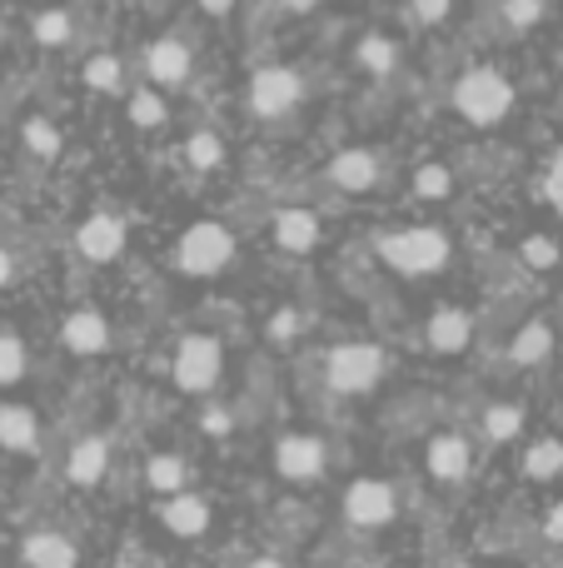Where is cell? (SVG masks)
Wrapping results in <instances>:
<instances>
[{"instance_id":"cell-16","label":"cell","mask_w":563,"mask_h":568,"mask_svg":"<svg viewBox=\"0 0 563 568\" xmlns=\"http://www.w3.org/2000/svg\"><path fill=\"white\" fill-rule=\"evenodd\" d=\"M160 524H165L170 534H175V539H199V534L209 529V519H215V514H209V499H199V494H170V499H160Z\"/></svg>"},{"instance_id":"cell-22","label":"cell","mask_w":563,"mask_h":568,"mask_svg":"<svg viewBox=\"0 0 563 568\" xmlns=\"http://www.w3.org/2000/svg\"><path fill=\"white\" fill-rule=\"evenodd\" d=\"M20 145H25L35 160H45V165H55V160H60V150H65V135H60V125H55V120H45V115H30L25 125H20Z\"/></svg>"},{"instance_id":"cell-6","label":"cell","mask_w":563,"mask_h":568,"mask_svg":"<svg viewBox=\"0 0 563 568\" xmlns=\"http://www.w3.org/2000/svg\"><path fill=\"white\" fill-rule=\"evenodd\" d=\"M170 374H175L180 394H209L219 384V374H225V344H219L215 334H185V339L175 344Z\"/></svg>"},{"instance_id":"cell-40","label":"cell","mask_w":563,"mask_h":568,"mask_svg":"<svg viewBox=\"0 0 563 568\" xmlns=\"http://www.w3.org/2000/svg\"><path fill=\"white\" fill-rule=\"evenodd\" d=\"M10 280H16V255H10V250L0 245V290H6Z\"/></svg>"},{"instance_id":"cell-45","label":"cell","mask_w":563,"mask_h":568,"mask_svg":"<svg viewBox=\"0 0 563 568\" xmlns=\"http://www.w3.org/2000/svg\"><path fill=\"white\" fill-rule=\"evenodd\" d=\"M454 568H469V564H454Z\"/></svg>"},{"instance_id":"cell-23","label":"cell","mask_w":563,"mask_h":568,"mask_svg":"<svg viewBox=\"0 0 563 568\" xmlns=\"http://www.w3.org/2000/svg\"><path fill=\"white\" fill-rule=\"evenodd\" d=\"M145 484L160 494V499H170V494H185L190 464L180 459V454H155V459L145 464Z\"/></svg>"},{"instance_id":"cell-29","label":"cell","mask_w":563,"mask_h":568,"mask_svg":"<svg viewBox=\"0 0 563 568\" xmlns=\"http://www.w3.org/2000/svg\"><path fill=\"white\" fill-rule=\"evenodd\" d=\"M185 165L190 170H219L225 165V140L215 130H199V135L185 140Z\"/></svg>"},{"instance_id":"cell-15","label":"cell","mask_w":563,"mask_h":568,"mask_svg":"<svg viewBox=\"0 0 563 568\" xmlns=\"http://www.w3.org/2000/svg\"><path fill=\"white\" fill-rule=\"evenodd\" d=\"M329 185L335 190H345V195H365V190H375L379 185V155L375 150H339L335 160H329Z\"/></svg>"},{"instance_id":"cell-21","label":"cell","mask_w":563,"mask_h":568,"mask_svg":"<svg viewBox=\"0 0 563 568\" xmlns=\"http://www.w3.org/2000/svg\"><path fill=\"white\" fill-rule=\"evenodd\" d=\"M549 354H554V329H549L544 320H529L524 329L509 339V359H514L519 369H534V364H544Z\"/></svg>"},{"instance_id":"cell-4","label":"cell","mask_w":563,"mask_h":568,"mask_svg":"<svg viewBox=\"0 0 563 568\" xmlns=\"http://www.w3.org/2000/svg\"><path fill=\"white\" fill-rule=\"evenodd\" d=\"M229 260H235V235H229L219 220H195V225H185V235H180V245H175V270L190 280L219 275Z\"/></svg>"},{"instance_id":"cell-33","label":"cell","mask_w":563,"mask_h":568,"mask_svg":"<svg viewBox=\"0 0 563 568\" xmlns=\"http://www.w3.org/2000/svg\"><path fill=\"white\" fill-rule=\"evenodd\" d=\"M519 265L524 270H554L559 265V245L549 235H529L524 245H519Z\"/></svg>"},{"instance_id":"cell-3","label":"cell","mask_w":563,"mask_h":568,"mask_svg":"<svg viewBox=\"0 0 563 568\" xmlns=\"http://www.w3.org/2000/svg\"><path fill=\"white\" fill-rule=\"evenodd\" d=\"M385 369H389V354H385V344H375V339H349L325 354V384L339 399L369 394L385 379Z\"/></svg>"},{"instance_id":"cell-7","label":"cell","mask_w":563,"mask_h":568,"mask_svg":"<svg viewBox=\"0 0 563 568\" xmlns=\"http://www.w3.org/2000/svg\"><path fill=\"white\" fill-rule=\"evenodd\" d=\"M395 514H399L395 484H385V479H355L345 489V519L355 524V529H385V524H395Z\"/></svg>"},{"instance_id":"cell-12","label":"cell","mask_w":563,"mask_h":568,"mask_svg":"<svg viewBox=\"0 0 563 568\" xmlns=\"http://www.w3.org/2000/svg\"><path fill=\"white\" fill-rule=\"evenodd\" d=\"M269 230H275V245L285 250V255H309V250H319V240H325L319 215L315 210H305V205L279 210V215L269 220Z\"/></svg>"},{"instance_id":"cell-25","label":"cell","mask_w":563,"mask_h":568,"mask_svg":"<svg viewBox=\"0 0 563 568\" xmlns=\"http://www.w3.org/2000/svg\"><path fill=\"white\" fill-rule=\"evenodd\" d=\"M80 80H85L90 90H100V95H120V90H125V65L100 50V55H90L85 65H80Z\"/></svg>"},{"instance_id":"cell-39","label":"cell","mask_w":563,"mask_h":568,"mask_svg":"<svg viewBox=\"0 0 563 568\" xmlns=\"http://www.w3.org/2000/svg\"><path fill=\"white\" fill-rule=\"evenodd\" d=\"M544 534H549V539H554V544H563V504H554V509H549Z\"/></svg>"},{"instance_id":"cell-18","label":"cell","mask_w":563,"mask_h":568,"mask_svg":"<svg viewBox=\"0 0 563 568\" xmlns=\"http://www.w3.org/2000/svg\"><path fill=\"white\" fill-rule=\"evenodd\" d=\"M20 559H25V568H75L80 549L65 539V534L35 529V534H25V544H20Z\"/></svg>"},{"instance_id":"cell-14","label":"cell","mask_w":563,"mask_h":568,"mask_svg":"<svg viewBox=\"0 0 563 568\" xmlns=\"http://www.w3.org/2000/svg\"><path fill=\"white\" fill-rule=\"evenodd\" d=\"M469 339H474V320H469V310H459V304H439V310L429 314L424 344L434 354H464Z\"/></svg>"},{"instance_id":"cell-41","label":"cell","mask_w":563,"mask_h":568,"mask_svg":"<svg viewBox=\"0 0 563 568\" xmlns=\"http://www.w3.org/2000/svg\"><path fill=\"white\" fill-rule=\"evenodd\" d=\"M279 6H285V10H289V16H309V10H315V6H319V0H279Z\"/></svg>"},{"instance_id":"cell-10","label":"cell","mask_w":563,"mask_h":568,"mask_svg":"<svg viewBox=\"0 0 563 568\" xmlns=\"http://www.w3.org/2000/svg\"><path fill=\"white\" fill-rule=\"evenodd\" d=\"M190 70H195V55H190L185 40L165 36V40H155V45L145 50V75H150V85L155 90H180L190 80Z\"/></svg>"},{"instance_id":"cell-19","label":"cell","mask_w":563,"mask_h":568,"mask_svg":"<svg viewBox=\"0 0 563 568\" xmlns=\"http://www.w3.org/2000/svg\"><path fill=\"white\" fill-rule=\"evenodd\" d=\"M0 449H10V454L40 449V419L30 404H0Z\"/></svg>"},{"instance_id":"cell-27","label":"cell","mask_w":563,"mask_h":568,"mask_svg":"<svg viewBox=\"0 0 563 568\" xmlns=\"http://www.w3.org/2000/svg\"><path fill=\"white\" fill-rule=\"evenodd\" d=\"M125 115H130V125L155 130V125H165V120H170V105H165V95L150 85V90H135V95L125 100Z\"/></svg>"},{"instance_id":"cell-38","label":"cell","mask_w":563,"mask_h":568,"mask_svg":"<svg viewBox=\"0 0 563 568\" xmlns=\"http://www.w3.org/2000/svg\"><path fill=\"white\" fill-rule=\"evenodd\" d=\"M235 6H239V0H199V10H205V16H215V20L235 16Z\"/></svg>"},{"instance_id":"cell-5","label":"cell","mask_w":563,"mask_h":568,"mask_svg":"<svg viewBox=\"0 0 563 568\" xmlns=\"http://www.w3.org/2000/svg\"><path fill=\"white\" fill-rule=\"evenodd\" d=\"M245 100H249V115L255 120H285L305 105V75H299L295 65H279V60L275 65H259L255 75H249Z\"/></svg>"},{"instance_id":"cell-26","label":"cell","mask_w":563,"mask_h":568,"mask_svg":"<svg viewBox=\"0 0 563 568\" xmlns=\"http://www.w3.org/2000/svg\"><path fill=\"white\" fill-rule=\"evenodd\" d=\"M524 474L529 479H559L563 474V439H534L524 449Z\"/></svg>"},{"instance_id":"cell-35","label":"cell","mask_w":563,"mask_h":568,"mask_svg":"<svg viewBox=\"0 0 563 568\" xmlns=\"http://www.w3.org/2000/svg\"><path fill=\"white\" fill-rule=\"evenodd\" d=\"M449 10H454V0H409V16H414V26H439Z\"/></svg>"},{"instance_id":"cell-32","label":"cell","mask_w":563,"mask_h":568,"mask_svg":"<svg viewBox=\"0 0 563 568\" xmlns=\"http://www.w3.org/2000/svg\"><path fill=\"white\" fill-rule=\"evenodd\" d=\"M504 26L514 30V36H524V30H534L539 20H544V0H504Z\"/></svg>"},{"instance_id":"cell-42","label":"cell","mask_w":563,"mask_h":568,"mask_svg":"<svg viewBox=\"0 0 563 568\" xmlns=\"http://www.w3.org/2000/svg\"><path fill=\"white\" fill-rule=\"evenodd\" d=\"M249 568H285V564H279V559H255Z\"/></svg>"},{"instance_id":"cell-13","label":"cell","mask_w":563,"mask_h":568,"mask_svg":"<svg viewBox=\"0 0 563 568\" xmlns=\"http://www.w3.org/2000/svg\"><path fill=\"white\" fill-rule=\"evenodd\" d=\"M424 464L439 484H464L469 469H474V449H469L464 434H434L424 449Z\"/></svg>"},{"instance_id":"cell-8","label":"cell","mask_w":563,"mask_h":568,"mask_svg":"<svg viewBox=\"0 0 563 568\" xmlns=\"http://www.w3.org/2000/svg\"><path fill=\"white\" fill-rule=\"evenodd\" d=\"M325 464H329V454H325V439H319V434H285V439L275 444V474L289 484L319 479Z\"/></svg>"},{"instance_id":"cell-36","label":"cell","mask_w":563,"mask_h":568,"mask_svg":"<svg viewBox=\"0 0 563 568\" xmlns=\"http://www.w3.org/2000/svg\"><path fill=\"white\" fill-rule=\"evenodd\" d=\"M199 429H205L209 439H225V434L235 429V419H229V409H219V404H205V414H199Z\"/></svg>"},{"instance_id":"cell-31","label":"cell","mask_w":563,"mask_h":568,"mask_svg":"<svg viewBox=\"0 0 563 568\" xmlns=\"http://www.w3.org/2000/svg\"><path fill=\"white\" fill-rule=\"evenodd\" d=\"M414 195H419V200H444V195H454V170L439 165V160L419 165V170H414Z\"/></svg>"},{"instance_id":"cell-11","label":"cell","mask_w":563,"mask_h":568,"mask_svg":"<svg viewBox=\"0 0 563 568\" xmlns=\"http://www.w3.org/2000/svg\"><path fill=\"white\" fill-rule=\"evenodd\" d=\"M60 344H65L70 354H80V359L105 354L110 349V320L100 310H90V304H80V310H70L65 324H60Z\"/></svg>"},{"instance_id":"cell-20","label":"cell","mask_w":563,"mask_h":568,"mask_svg":"<svg viewBox=\"0 0 563 568\" xmlns=\"http://www.w3.org/2000/svg\"><path fill=\"white\" fill-rule=\"evenodd\" d=\"M355 65L365 70V75H375V80H389L399 70L395 36H385V30H365V36H359V45H355Z\"/></svg>"},{"instance_id":"cell-37","label":"cell","mask_w":563,"mask_h":568,"mask_svg":"<svg viewBox=\"0 0 563 568\" xmlns=\"http://www.w3.org/2000/svg\"><path fill=\"white\" fill-rule=\"evenodd\" d=\"M544 200L563 215V150L549 160V175H544Z\"/></svg>"},{"instance_id":"cell-2","label":"cell","mask_w":563,"mask_h":568,"mask_svg":"<svg viewBox=\"0 0 563 568\" xmlns=\"http://www.w3.org/2000/svg\"><path fill=\"white\" fill-rule=\"evenodd\" d=\"M449 100H454V110L469 125L489 130L514 110V85H509V75H499L494 65H469L464 75L454 80V95Z\"/></svg>"},{"instance_id":"cell-17","label":"cell","mask_w":563,"mask_h":568,"mask_svg":"<svg viewBox=\"0 0 563 568\" xmlns=\"http://www.w3.org/2000/svg\"><path fill=\"white\" fill-rule=\"evenodd\" d=\"M105 469H110V444L100 439V434L75 439V449H70V459H65V479L75 484V489H95V484L105 479Z\"/></svg>"},{"instance_id":"cell-24","label":"cell","mask_w":563,"mask_h":568,"mask_svg":"<svg viewBox=\"0 0 563 568\" xmlns=\"http://www.w3.org/2000/svg\"><path fill=\"white\" fill-rule=\"evenodd\" d=\"M524 419H529L524 404H489L479 429H484L489 444H509V439H519V434H524Z\"/></svg>"},{"instance_id":"cell-30","label":"cell","mask_w":563,"mask_h":568,"mask_svg":"<svg viewBox=\"0 0 563 568\" xmlns=\"http://www.w3.org/2000/svg\"><path fill=\"white\" fill-rule=\"evenodd\" d=\"M30 36H35V45H65V40L75 36V16H70V10H40V16L30 20Z\"/></svg>"},{"instance_id":"cell-28","label":"cell","mask_w":563,"mask_h":568,"mask_svg":"<svg viewBox=\"0 0 563 568\" xmlns=\"http://www.w3.org/2000/svg\"><path fill=\"white\" fill-rule=\"evenodd\" d=\"M30 369V354H25V339L16 329H0V389L20 384Z\"/></svg>"},{"instance_id":"cell-44","label":"cell","mask_w":563,"mask_h":568,"mask_svg":"<svg viewBox=\"0 0 563 568\" xmlns=\"http://www.w3.org/2000/svg\"><path fill=\"white\" fill-rule=\"evenodd\" d=\"M349 568H375V564H349Z\"/></svg>"},{"instance_id":"cell-1","label":"cell","mask_w":563,"mask_h":568,"mask_svg":"<svg viewBox=\"0 0 563 568\" xmlns=\"http://www.w3.org/2000/svg\"><path fill=\"white\" fill-rule=\"evenodd\" d=\"M375 255L385 260L395 275L424 280V275H439V270L449 265V255H454V240H449V230H439V225L385 230V235H375Z\"/></svg>"},{"instance_id":"cell-43","label":"cell","mask_w":563,"mask_h":568,"mask_svg":"<svg viewBox=\"0 0 563 568\" xmlns=\"http://www.w3.org/2000/svg\"><path fill=\"white\" fill-rule=\"evenodd\" d=\"M115 568H140V564H130V559H120V564H115Z\"/></svg>"},{"instance_id":"cell-9","label":"cell","mask_w":563,"mask_h":568,"mask_svg":"<svg viewBox=\"0 0 563 568\" xmlns=\"http://www.w3.org/2000/svg\"><path fill=\"white\" fill-rule=\"evenodd\" d=\"M125 220L110 215V210H95V215H85V225L75 230V250L80 260H90V265H110V260L125 255Z\"/></svg>"},{"instance_id":"cell-34","label":"cell","mask_w":563,"mask_h":568,"mask_svg":"<svg viewBox=\"0 0 563 568\" xmlns=\"http://www.w3.org/2000/svg\"><path fill=\"white\" fill-rule=\"evenodd\" d=\"M299 329H305V320H299V310H275L269 314V324H265V339L269 344H295L299 339Z\"/></svg>"}]
</instances>
